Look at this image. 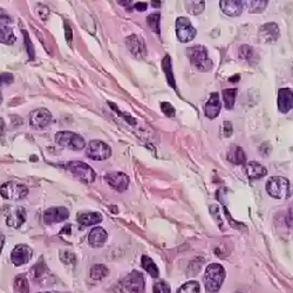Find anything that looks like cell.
Wrapping results in <instances>:
<instances>
[{
  "label": "cell",
  "instance_id": "obj_46",
  "mask_svg": "<svg viewBox=\"0 0 293 293\" xmlns=\"http://www.w3.org/2000/svg\"><path fill=\"white\" fill-rule=\"evenodd\" d=\"M4 130H5V122L4 120L0 119V134L4 133Z\"/></svg>",
  "mask_w": 293,
  "mask_h": 293
},
{
  "label": "cell",
  "instance_id": "obj_32",
  "mask_svg": "<svg viewBox=\"0 0 293 293\" xmlns=\"http://www.w3.org/2000/svg\"><path fill=\"white\" fill-rule=\"evenodd\" d=\"M177 293H199V284L195 280L188 281L177 290Z\"/></svg>",
  "mask_w": 293,
  "mask_h": 293
},
{
  "label": "cell",
  "instance_id": "obj_4",
  "mask_svg": "<svg viewBox=\"0 0 293 293\" xmlns=\"http://www.w3.org/2000/svg\"><path fill=\"white\" fill-rule=\"evenodd\" d=\"M66 169L74 177L84 183H93L97 179V174L93 170L91 165L80 161H72L66 164Z\"/></svg>",
  "mask_w": 293,
  "mask_h": 293
},
{
  "label": "cell",
  "instance_id": "obj_24",
  "mask_svg": "<svg viewBox=\"0 0 293 293\" xmlns=\"http://www.w3.org/2000/svg\"><path fill=\"white\" fill-rule=\"evenodd\" d=\"M141 265H142L143 269H145L153 278H157L160 276L159 267H157L156 264H155L153 259L148 257V256L146 255L142 256V258H141Z\"/></svg>",
  "mask_w": 293,
  "mask_h": 293
},
{
  "label": "cell",
  "instance_id": "obj_25",
  "mask_svg": "<svg viewBox=\"0 0 293 293\" xmlns=\"http://www.w3.org/2000/svg\"><path fill=\"white\" fill-rule=\"evenodd\" d=\"M16 38L13 30L8 26H0V42L5 45H13Z\"/></svg>",
  "mask_w": 293,
  "mask_h": 293
},
{
  "label": "cell",
  "instance_id": "obj_45",
  "mask_svg": "<svg viewBox=\"0 0 293 293\" xmlns=\"http://www.w3.org/2000/svg\"><path fill=\"white\" fill-rule=\"evenodd\" d=\"M4 242H5V237L2 233H0V253H1L2 246H4Z\"/></svg>",
  "mask_w": 293,
  "mask_h": 293
},
{
  "label": "cell",
  "instance_id": "obj_42",
  "mask_svg": "<svg viewBox=\"0 0 293 293\" xmlns=\"http://www.w3.org/2000/svg\"><path fill=\"white\" fill-rule=\"evenodd\" d=\"M146 7H148V4L145 1L142 2H135L134 4V8H136L139 12H145V11L146 10Z\"/></svg>",
  "mask_w": 293,
  "mask_h": 293
},
{
  "label": "cell",
  "instance_id": "obj_34",
  "mask_svg": "<svg viewBox=\"0 0 293 293\" xmlns=\"http://www.w3.org/2000/svg\"><path fill=\"white\" fill-rule=\"evenodd\" d=\"M16 289L21 293H28V291H30L28 280L25 276H19V277L16 278Z\"/></svg>",
  "mask_w": 293,
  "mask_h": 293
},
{
  "label": "cell",
  "instance_id": "obj_48",
  "mask_svg": "<svg viewBox=\"0 0 293 293\" xmlns=\"http://www.w3.org/2000/svg\"><path fill=\"white\" fill-rule=\"evenodd\" d=\"M151 5H154V6H160L161 2H156V1H153L151 2Z\"/></svg>",
  "mask_w": 293,
  "mask_h": 293
},
{
  "label": "cell",
  "instance_id": "obj_16",
  "mask_svg": "<svg viewBox=\"0 0 293 293\" xmlns=\"http://www.w3.org/2000/svg\"><path fill=\"white\" fill-rule=\"evenodd\" d=\"M293 108V92L290 88H280L278 92V109L286 114Z\"/></svg>",
  "mask_w": 293,
  "mask_h": 293
},
{
  "label": "cell",
  "instance_id": "obj_14",
  "mask_svg": "<svg viewBox=\"0 0 293 293\" xmlns=\"http://www.w3.org/2000/svg\"><path fill=\"white\" fill-rule=\"evenodd\" d=\"M106 182L116 191H126L129 185V177L123 173H111L105 177Z\"/></svg>",
  "mask_w": 293,
  "mask_h": 293
},
{
  "label": "cell",
  "instance_id": "obj_31",
  "mask_svg": "<svg viewBox=\"0 0 293 293\" xmlns=\"http://www.w3.org/2000/svg\"><path fill=\"white\" fill-rule=\"evenodd\" d=\"M160 14L157 13H153L150 16H148L146 18V24H148L149 28H150L153 32L156 33V34H160L161 30H160V20H161Z\"/></svg>",
  "mask_w": 293,
  "mask_h": 293
},
{
  "label": "cell",
  "instance_id": "obj_6",
  "mask_svg": "<svg viewBox=\"0 0 293 293\" xmlns=\"http://www.w3.org/2000/svg\"><path fill=\"white\" fill-rule=\"evenodd\" d=\"M0 194L5 199L19 201V199H24L28 195V188L18 182H6L0 188Z\"/></svg>",
  "mask_w": 293,
  "mask_h": 293
},
{
  "label": "cell",
  "instance_id": "obj_9",
  "mask_svg": "<svg viewBox=\"0 0 293 293\" xmlns=\"http://www.w3.org/2000/svg\"><path fill=\"white\" fill-rule=\"evenodd\" d=\"M28 121H30L31 127L41 130V129L47 128L52 123V114H50L49 109L38 108L31 112L30 116H28Z\"/></svg>",
  "mask_w": 293,
  "mask_h": 293
},
{
  "label": "cell",
  "instance_id": "obj_35",
  "mask_svg": "<svg viewBox=\"0 0 293 293\" xmlns=\"http://www.w3.org/2000/svg\"><path fill=\"white\" fill-rule=\"evenodd\" d=\"M154 293H171L170 286L164 280H159L154 284Z\"/></svg>",
  "mask_w": 293,
  "mask_h": 293
},
{
  "label": "cell",
  "instance_id": "obj_38",
  "mask_svg": "<svg viewBox=\"0 0 293 293\" xmlns=\"http://www.w3.org/2000/svg\"><path fill=\"white\" fill-rule=\"evenodd\" d=\"M60 259L64 261L65 264H74L75 263V256L74 253L70 251H61L60 252Z\"/></svg>",
  "mask_w": 293,
  "mask_h": 293
},
{
  "label": "cell",
  "instance_id": "obj_21",
  "mask_svg": "<svg viewBox=\"0 0 293 293\" xmlns=\"http://www.w3.org/2000/svg\"><path fill=\"white\" fill-rule=\"evenodd\" d=\"M246 174L250 179H259L261 177L266 176L267 169L264 165H261L260 163L251 161V162H249L246 164Z\"/></svg>",
  "mask_w": 293,
  "mask_h": 293
},
{
  "label": "cell",
  "instance_id": "obj_39",
  "mask_svg": "<svg viewBox=\"0 0 293 293\" xmlns=\"http://www.w3.org/2000/svg\"><path fill=\"white\" fill-rule=\"evenodd\" d=\"M11 21H12V18H11L10 14H8L4 8L0 7V25H1V26H6Z\"/></svg>",
  "mask_w": 293,
  "mask_h": 293
},
{
  "label": "cell",
  "instance_id": "obj_49",
  "mask_svg": "<svg viewBox=\"0 0 293 293\" xmlns=\"http://www.w3.org/2000/svg\"><path fill=\"white\" fill-rule=\"evenodd\" d=\"M2 100H4V98H2V94H1V92H0V106H1V103H2Z\"/></svg>",
  "mask_w": 293,
  "mask_h": 293
},
{
  "label": "cell",
  "instance_id": "obj_44",
  "mask_svg": "<svg viewBox=\"0 0 293 293\" xmlns=\"http://www.w3.org/2000/svg\"><path fill=\"white\" fill-rule=\"evenodd\" d=\"M60 233H67V235H70V225L67 224L66 227L60 231Z\"/></svg>",
  "mask_w": 293,
  "mask_h": 293
},
{
  "label": "cell",
  "instance_id": "obj_11",
  "mask_svg": "<svg viewBox=\"0 0 293 293\" xmlns=\"http://www.w3.org/2000/svg\"><path fill=\"white\" fill-rule=\"evenodd\" d=\"M123 285L129 292L142 293L145 290V277L141 272L133 271L125 278Z\"/></svg>",
  "mask_w": 293,
  "mask_h": 293
},
{
  "label": "cell",
  "instance_id": "obj_30",
  "mask_svg": "<svg viewBox=\"0 0 293 293\" xmlns=\"http://www.w3.org/2000/svg\"><path fill=\"white\" fill-rule=\"evenodd\" d=\"M187 11L189 13L197 16V14H201L205 8V2L204 1H187Z\"/></svg>",
  "mask_w": 293,
  "mask_h": 293
},
{
  "label": "cell",
  "instance_id": "obj_40",
  "mask_svg": "<svg viewBox=\"0 0 293 293\" xmlns=\"http://www.w3.org/2000/svg\"><path fill=\"white\" fill-rule=\"evenodd\" d=\"M13 81L14 78L11 73H2V74H0V87L5 86V84H11Z\"/></svg>",
  "mask_w": 293,
  "mask_h": 293
},
{
  "label": "cell",
  "instance_id": "obj_33",
  "mask_svg": "<svg viewBox=\"0 0 293 293\" xmlns=\"http://www.w3.org/2000/svg\"><path fill=\"white\" fill-rule=\"evenodd\" d=\"M238 54L241 59H244V60H247V61H251L253 59V55H255V50H253L252 47L249 46V45H243V46L239 47Z\"/></svg>",
  "mask_w": 293,
  "mask_h": 293
},
{
  "label": "cell",
  "instance_id": "obj_1",
  "mask_svg": "<svg viewBox=\"0 0 293 293\" xmlns=\"http://www.w3.org/2000/svg\"><path fill=\"white\" fill-rule=\"evenodd\" d=\"M225 276H227V273H225L224 267L222 266L221 264H210V265L207 267V270H205L204 277H203L207 292H218L219 289L223 285Z\"/></svg>",
  "mask_w": 293,
  "mask_h": 293
},
{
  "label": "cell",
  "instance_id": "obj_2",
  "mask_svg": "<svg viewBox=\"0 0 293 293\" xmlns=\"http://www.w3.org/2000/svg\"><path fill=\"white\" fill-rule=\"evenodd\" d=\"M266 191L276 199H287L293 194V187L285 177H271L266 183Z\"/></svg>",
  "mask_w": 293,
  "mask_h": 293
},
{
  "label": "cell",
  "instance_id": "obj_10",
  "mask_svg": "<svg viewBox=\"0 0 293 293\" xmlns=\"http://www.w3.org/2000/svg\"><path fill=\"white\" fill-rule=\"evenodd\" d=\"M127 49H129V52L133 54L135 58L142 59L146 55V42L141 38L140 35L133 34L126 39Z\"/></svg>",
  "mask_w": 293,
  "mask_h": 293
},
{
  "label": "cell",
  "instance_id": "obj_15",
  "mask_svg": "<svg viewBox=\"0 0 293 293\" xmlns=\"http://www.w3.org/2000/svg\"><path fill=\"white\" fill-rule=\"evenodd\" d=\"M221 107L222 105L221 100H219L218 93H211L204 107L205 116L210 120L216 119L219 115V112H221Z\"/></svg>",
  "mask_w": 293,
  "mask_h": 293
},
{
  "label": "cell",
  "instance_id": "obj_26",
  "mask_svg": "<svg viewBox=\"0 0 293 293\" xmlns=\"http://www.w3.org/2000/svg\"><path fill=\"white\" fill-rule=\"evenodd\" d=\"M162 68L164 70L169 84H170L173 88H176V86H175V78L173 74V66H171V58L169 55H165L164 59H163Z\"/></svg>",
  "mask_w": 293,
  "mask_h": 293
},
{
  "label": "cell",
  "instance_id": "obj_17",
  "mask_svg": "<svg viewBox=\"0 0 293 293\" xmlns=\"http://www.w3.org/2000/svg\"><path fill=\"white\" fill-rule=\"evenodd\" d=\"M279 36V27L275 22H267L259 30V39L261 42H273Z\"/></svg>",
  "mask_w": 293,
  "mask_h": 293
},
{
  "label": "cell",
  "instance_id": "obj_47",
  "mask_svg": "<svg viewBox=\"0 0 293 293\" xmlns=\"http://www.w3.org/2000/svg\"><path fill=\"white\" fill-rule=\"evenodd\" d=\"M229 80L231 81V82H232V81H238L239 80V75H236V78L235 77H232V78H230Z\"/></svg>",
  "mask_w": 293,
  "mask_h": 293
},
{
  "label": "cell",
  "instance_id": "obj_18",
  "mask_svg": "<svg viewBox=\"0 0 293 293\" xmlns=\"http://www.w3.org/2000/svg\"><path fill=\"white\" fill-rule=\"evenodd\" d=\"M25 222H26V210L22 207H19L16 209L10 211V213L6 217L7 225L11 228H14V229H19Z\"/></svg>",
  "mask_w": 293,
  "mask_h": 293
},
{
  "label": "cell",
  "instance_id": "obj_13",
  "mask_svg": "<svg viewBox=\"0 0 293 293\" xmlns=\"http://www.w3.org/2000/svg\"><path fill=\"white\" fill-rule=\"evenodd\" d=\"M69 217L68 209L64 207H54L49 208L44 212V222L46 224L60 223V222L66 221Z\"/></svg>",
  "mask_w": 293,
  "mask_h": 293
},
{
  "label": "cell",
  "instance_id": "obj_41",
  "mask_svg": "<svg viewBox=\"0 0 293 293\" xmlns=\"http://www.w3.org/2000/svg\"><path fill=\"white\" fill-rule=\"evenodd\" d=\"M65 35H66L67 41L70 44L73 39V32H72V28H70L69 25L66 24V22H65Z\"/></svg>",
  "mask_w": 293,
  "mask_h": 293
},
{
  "label": "cell",
  "instance_id": "obj_5",
  "mask_svg": "<svg viewBox=\"0 0 293 293\" xmlns=\"http://www.w3.org/2000/svg\"><path fill=\"white\" fill-rule=\"evenodd\" d=\"M55 142L64 148H68L70 150L79 151L82 150L86 146L84 139L79 134L72 131H60L55 135Z\"/></svg>",
  "mask_w": 293,
  "mask_h": 293
},
{
  "label": "cell",
  "instance_id": "obj_12",
  "mask_svg": "<svg viewBox=\"0 0 293 293\" xmlns=\"http://www.w3.org/2000/svg\"><path fill=\"white\" fill-rule=\"evenodd\" d=\"M32 258V249L25 244L16 245L11 253V260L16 266H21L28 263Z\"/></svg>",
  "mask_w": 293,
  "mask_h": 293
},
{
  "label": "cell",
  "instance_id": "obj_36",
  "mask_svg": "<svg viewBox=\"0 0 293 293\" xmlns=\"http://www.w3.org/2000/svg\"><path fill=\"white\" fill-rule=\"evenodd\" d=\"M22 34L25 35V44H26L27 54L30 55V60H33V59H34V55H35L34 47H33L32 42H31V39L28 38V35H27V32H26V31H22Z\"/></svg>",
  "mask_w": 293,
  "mask_h": 293
},
{
  "label": "cell",
  "instance_id": "obj_43",
  "mask_svg": "<svg viewBox=\"0 0 293 293\" xmlns=\"http://www.w3.org/2000/svg\"><path fill=\"white\" fill-rule=\"evenodd\" d=\"M286 222H287V225H289V227H293V208L292 209H290V211H289V215H287Z\"/></svg>",
  "mask_w": 293,
  "mask_h": 293
},
{
  "label": "cell",
  "instance_id": "obj_27",
  "mask_svg": "<svg viewBox=\"0 0 293 293\" xmlns=\"http://www.w3.org/2000/svg\"><path fill=\"white\" fill-rule=\"evenodd\" d=\"M236 98H237V89L236 88H228L223 91V101L224 107L227 109H232L235 106Z\"/></svg>",
  "mask_w": 293,
  "mask_h": 293
},
{
  "label": "cell",
  "instance_id": "obj_37",
  "mask_svg": "<svg viewBox=\"0 0 293 293\" xmlns=\"http://www.w3.org/2000/svg\"><path fill=\"white\" fill-rule=\"evenodd\" d=\"M161 109H162V112L164 113L165 116H168V117H174L175 114H176V111H175L173 105L169 102L161 103Z\"/></svg>",
  "mask_w": 293,
  "mask_h": 293
},
{
  "label": "cell",
  "instance_id": "obj_28",
  "mask_svg": "<svg viewBox=\"0 0 293 293\" xmlns=\"http://www.w3.org/2000/svg\"><path fill=\"white\" fill-rule=\"evenodd\" d=\"M109 270L107 269L106 265L103 264H97V265L92 266L91 269V277L94 280H100L108 276Z\"/></svg>",
  "mask_w": 293,
  "mask_h": 293
},
{
  "label": "cell",
  "instance_id": "obj_20",
  "mask_svg": "<svg viewBox=\"0 0 293 293\" xmlns=\"http://www.w3.org/2000/svg\"><path fill=\"white\" fill-rule=\"evenodd\" d=\"M108 233L102 228H94L88 235V243L93 247H101L106 244Z\"/></svg>",
  "mask_w": 293,
  "mask_h": 293
},
{
  "label": "cell",
  "instance_id": "obj_22",
  "mask_svg": "<svg viewBox=\"0 0 293 293\" xmlns=\"http://www.w3.org/2000/svg\"><path fill=\"white\" fill-rule=\"evenodd\" d=\"M228 161H230L233 164H244L246 161V155H245L243 148L235 145L231 146L230 150L228 151Z\"/></svg>",
  "mask_w": 293,
  "mask_h": 293
},
{
  "label": "cell",
  "instance_id": "obj_7",
  "mask_svg": "<svg viewBox=\"0 0 293 293\" xmlns=\"http://www.w3.org/2000/svg\"><path fill=\"white\" fill-rule=\"evenodd\" d=\"M86 155L93 161H106L112 156V148L102 141L94 140L87 146Z\"/></svg>",
  "mask_w": 293,
  "mask_h": 293
},
{
  "label": "cell",
  "instance_id": "obj_29",
  "mask_svg": "<svg viewBox=\"0 0 293 293\" xmlns=\"http://www.w3.org/2000/svg\"><path fill=\"white\" fill-rule=\"evenodd\" d=\"M269 4L267 0H252V1L247 2L249 5V12L250 13H261Z\"/></svg>",
  "mask_w": 293,
  "mask_h": 293
},
{
  "label": "cell",
  "instance_id": "obj_19",
  "mask_svg": "<svg viewBox=\"0 0 293 293\" xmlns=\"http://www.w3.org/2000/svg\"><path fill=\"white\" fill-rule=\"evenodd\" d=\"M223 13L229 16H238L243 12L244 2L241 0H225L219 2Z\"/></svg>",
  "mask_w": 293,
  "mask_h": 293
},
{
  "label": "cell",
  "instance_id": "obj_8",
  "mask_svg": "<svg viewBox=\"0 0 293 293\" xmlns=\"http://www.w3.org/2000/svg\"><path fill=\"white\" fill-rule=\"evenodd\" d=\"M197 34L196 28L191 25L190 20L185 16H179L176 20V35L177 39L183 44L193 41Z\"/></svg>",
  "mask_w": 293,
  "mask_h": 293
},
{
  "label": "cell",
  "instance_id": "obj_23",
  "mask_svg": "<svg viewBox=\"0 0 293 293\" xmlns=\"http://www.w3.org/2000/svg\"><path fill=\"white\" fill-rule=\"evenodd\" d=\"M102 215L98 212H86L81 213L78 217V222L82 227H92V225L98 224L102 222Z\"/></svg>",
  "mask_w": 293,
  "mask_h": 293
},
{
  "label": "cell",
  "instance_id": "obj_3",
  "mask_svg": "<svg viewBox=\"0 0 293 293\" xmlns=\"http://www.w3.org/2000/svg\"><path fill=\"white\" fill-rule=\"evenodd\" d=\"M188 56L190 59L191 64L201 72H209L212 68V61L210 60L209 55H208L207 49L202 45L189 47Z\"/></svg>",
  "mask_w": 293,
  "mask_h": 293
}]
</instances>
